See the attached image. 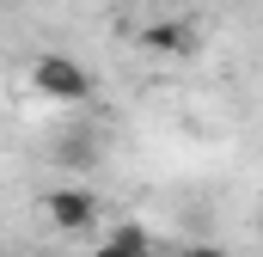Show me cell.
<instances>
[{
  "mask_svg": "<svg viewBox=\"0 0 263 257\" xmlns=\"http://www.w3.org/2000/svg\"><path fill=\"white\" fill-rule=\"evenodd\" d=\"M55 166H67V172H92V166H98V135H92V128H67L62 141H55Z\"/></svg>",
  "mask_w": 263,
  "mask_h": 257,
  "instance_id": "5",
  "label": "cell"
},
{
  "mask_svg": "<svg viewBox=\"0 0 263 257\" xmlns=\"http://www.w3.org/2000/svg\"><path fill=\"white\" fill-rule=\"evenodd\" d=\"M184 257H233L227 245H184Z\"/></svg>",
  "mask_w": 263,
  "mask_h": 257,
  "instance_id": "6",
  "label": "cell"
},
{
  "mask_svg": "<svg viewBox=\"0 0 263 257\" xmlns=\"http://www.w3.org/2000/svg\"><path fill=\"white\" fill-rule=\"evenodd\" d=\"M31 86L55 104H86L92 98V74L73 62V56H37L31 62Z\"/></svg>",
  "mask_w": 263,
  "mask_h": 257,
  "instance_id": "1",
  "label": "cell"
},
{
  "mask_svg": "<svg viewBox=\"0 0 263 257\" xmlns=\"http://www.w3.org/2000/svg\"><path fill=\"white\" fill-rule=\"evenodd\" d=\"M43 208H49V221L62 227L67 239L98 227V196H92V190H80V184H62V190H49V196H43Z\"/></svg>",
  "mask_w": 263,
  "mask_h": 257,
  "instance_id": "2",
  "label": "cell"
},
{
  "mask_svg": "<svg viewBox=\"0 0 263 257\" xmlns=\"http://www.w3.org/2000/svg\"><path fill=\"white\" fill-rule=\"evenodd\" d=\"M141 43H147L153 56H190V49H196V37H190L184 19H153V25L141 31Z\"/></svg>",
  "mask_w": 263,
  "mask_h": 257,
  "instance_id": "4",
  "label": "cell"
},
{
  "mask_svg": "<svg viewBox=\"0 0 263 257\" xmlns=\"http://www.w3.org/2000/svg\"><path fill=\"white\" fill-rule=\"evenodd\" d=\"M92 257H153V239H147L141 221H117V227L98 239V251H92Z\"/></svg>",
  "mask_w": 263,
  "mask_h": 257,
  "instance_id": "3",
  "label": "cell"
}]
</instances>
